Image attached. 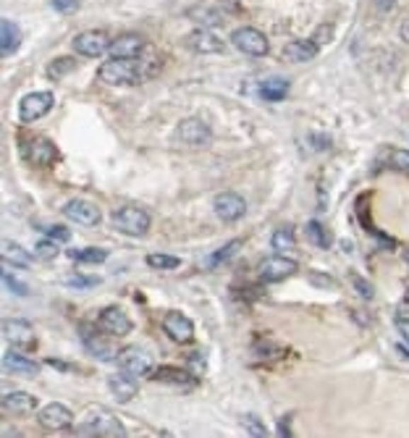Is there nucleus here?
<instances>
[{
    "instance_id": "5701e85b",
    "label": "nucleus",
    "mask_w": 409,
    "mask_h": 438,
    "mask_svg": "<svg viewBox=\"0 0 409 438\" xmlns=\"http://www.w3.org/2000/svg\"><path fill=\"white\" fill-rule=\"evenodd\" d=\"M187 45L192 50H197V53H223L226 50V45L215 35H210V32H195V35H189Z\"/></svg>"
},
{
    "instance_id": "f3484780",
    "label": "nucleus",
    "mask_w": 409,
    "mask_h": 438,
    "mask_svg": "<svg viewBox=\"0 0 409 438\" xmlns=\"http://www.w3.org/2000/svg\"><path fill=\"white\" fill-rule=\"evenodd\" d=\"M63 213L81 226H98L100 224V210L92 205V202H87V200H71V202H66Z\"/></svg>"
},
{
    "instance_id": "a19ab883",
    "label": "nucleus",
    "mask_w": 409,
    "mask_h": 438,
    "mask_svg": "<svg viewBox=\"0 0 409 438\" xmlns=\"http://www.w3.org/2000/svg\"><path fill=\"white\" fill-rule=\"evenodd\" d=\"M352 281H355V287H357V292H359V294L365 296V299H373V287H370V284H367L365 278H359V276H355V278H352Z\"/></svg>"
},
{
    "instance_id": "37998d69",
    "label": "nucleus",
    "mask_w": 409,
    "mask_h": 438,
    "mask_svg": "<svg viewBox=\"0 0 409 438\" xmlns=\"http://www.w3.org/2000/svg\"><path fill=\"white\" fill-rule=\"evenodd\" d=\"M396 328H399V333H401V339H404V344L409 347V321H396Z\"/></svg>"
},
{
    "instance_id": "ddd939ff",
    "label": "nucleus",
    "mask_w": 409,
    "mask_h": 438,
    "mask_svg": "<svg viewBox=\"0 0 409 438\" xmlns=\"http://www.w3.org/2000/svg\"><path fill=\"white\" fill-rule=\"evenodd\" d=\"M100 328L110 333V336H126L132 331V321H129V315L121 307H105L100 313Z\"/></svg>"
},
{
    "instance_id": "2f4dec72",
    "label": "nucleus",
    "mask_w": 409,
    "mask_h": 438,
    "mask_svg": "<svg viewBox=\"0 0 409 438\" xmlns=\"http://www.w3.org/2000/svg\"><path fill=\"white\" fill-rule=\"evenodd\" d=\"M144 263H147L150 268H158V270H173V268H178V263H181V260L173 258V255L152 252V255H147V258H144Z\"/></svg>"
},
{
    "instance_id": "f8f14e48",
    "label": "nucleus",
    "mask_w": 409,
    "mask_h": 438,
    "mask_svg": "<svg viewBox=\"0 0 409 438\" xmlns=\"http://www.w3.org/2000/svg\"><path fill=\"white\" fill-rule=\"evenodd\" d=\"M37 420H40V425L47 430H63V428H69L74 420V415L69 407H63V404L53 402V404H47L45 410H40V415H37Z\"/></svg>"
},
{
    "instance_id": "f03ea898",
    "label": "nucleus",
    "mask_w": 409,
    "mask_h": 438,
    "mask_svg": "<svg viewBox=\"0 0 409 438\" xmlns=\"http://www.w3.org/2000/svg\"><path fill=\"white\" fill-rule=\"evenodd\" d=\"M79 433H84V436L118 438V436H124L126 430H124V425L110 415V412L95 407V410H89L87 415H84V422L79 425Z\"/></svg>"
},
{
    "instance_id": "c85d7f7f",
    "label": "nucleus",
    "mask_w": 409,
    "mask_h": 438,
    "mask_svg": "<svg viewBox=\"0 0 409 438\" xmlns=\"http://www.w3.org/2000/svg\"><path fill=\"white\" fill-rule=\"evenodd\" d=\"M304 234H307V239H310L315 247H323V250H328L330 242H333V239H330V234L326 231V226H321L318 221H310V224H307V231Z\"/></svg>"
},
{
    "instance_id": "0eeeda50",
    "label": "nucleus",
    "mask_w": 409,
    "mask_h": 438,
    "mask_svg": "<svg viewBox=\"0 0 409 438\" xmlns=\"http://www.w3.org/2000/svg\"><path fill=\"white\" fill-rule=\"evenodd\" d=\"M116 362L121 370L132 373V376H147V373H152V357L142 347H124L116 355Z\"/></svg>"
},
{
    "instance_id": "aec40b11",
    "label": "nucleus",
    "mask_w": 409,
    "mask_h": 438,
    "mask_svg": "<svg viewBox=\"0 0 409 438\" xmlns=\"http://www.w3.org/2000/svg\"><path fill=\"white\" fill-rule=\"evenodd\" d=\"M134 378L137 376L126 373V370L113 373V376L108 378V386H110V393L116 396V402H129V399L137 396V381Z\"/></svg>"
},
{
    "instance_id": "9b49d317",
    "label": "nucleus",
    "mask_w": 409,
    "mask_h": 438,
    "mask_svg": "<svg viewBox=\"0 0 409 438\" xmlns=\"http://www.w3.org/2000/svg\"><path fill=\"white\" fill-rule=\"evenodd\" d=\"M215 213H218V218L221 221H239L241 215L247 213V202H244V197L236 195V192H221V195L215 197Z\"/></svg>"
},
{
    "instance_id": "6ab92c4d",
    "label": "nucleus",
    "mask_w": 409,
    "mask_h": 438,
    "mask_svg": "<svg viewBox=\"0 0 409 438\" xmlns=\"http://www.w3.org/2000/svg\"><path fill=\"white\" fill-rule=\"evenodd\" d=\"M321 45L315 40H294V42H286L284 47V58L289 63H307L318 55Z\"/></svg>"
},
{
    "instance_id": "58836bf2",
    "label": "nucleus",
    "mask_w": 409,
    "mask_h": 438,
    "mask_svg": "<svg viewBox=\"0 0 409 438\" xmlns=\"http://www.w3.org/2000/svg\"><path fill=\"white\" fill-rule=\"evenodd\" d=\"M241 422L247 425V430H249V433H252V436H267L265 425H263V422H260L258 417H249V415H247V417H244V420H241Z\"/></svg>"
},
{
    "instance_id": "39448f33",
    "label": "nucleus",
    "mask_w": 409,
    "mask_h": 438,
    "mask_svg": "<svg viewBox=\"0 0 409 438\" xmlns=\"http://www.w3.org/2000/svg\"><path fill=\"white\" fill-rule=\"evenodd\" d=\"M24 158H27L32 166L37 168H47V166H53L58 161V150H55V144L50 139H45V137H32L24 142Z\"/></svg>"
},
{
    "instance_id": "7c9ffc66",
    "label": "nucleus",
    "mask_w": 409,
    "mask_h": 438,
    "mask_svg": "<svg viewBox=\"0 0 409 438\" xmlns=\"http://www.w3.org/2000/svg\"><path fill=\"white\" fill-rule=\"evenodd\" d=\"M152 376L155 381H166V384H189L192 381L187 370H173V367H158Z\"/></svg>"
},
{
    "instance_id": "f257e3e1",
    "label": "nucleus",
    "mask_w": 409,
    "mask_h": 438,
    "mask_svg": "<svg viewBox=\"0 0 409 438\" xmlns=\"http://www.w3.org/2000/svg\"><path fill=\"white\" fill-rule=\"evenodd\" d=\"M98 79L103 84H113V87H129V84H139L142 71H139L137 58H110L100 66Z\"/></svg>"
},
{
    "instance_id": "7ed1b4c3",
    "label": "nucleus",
    "mask_w": 409,
    "mask_h": 438,
    "mask_svg": "<svg viewBox=\"0 0 409 438\" xmlns=\"http://www.w3.org/2000/svg\"><path fill=\"white\" fill-rule=\"evenodd\" d=\"M113 226H116L121 234H129V236H142L150 229V215L144 213L142 207H121L113 213Z\"/></svg>"
},
{
    "instance_id": "412c9836",
    "label": "nucleus",
    "mask_w": 409,
    "mask_h": 438,
    "mask_svg": "<svg viewBox=\"0 0 409 438\" xmlns=\"http://www.w3.org/2000/svg\"><path fill=\"white\" fill-rule=\"evenodd\" d=\"M21 45V29L11 21V18H3L0 21V55H13Z\"/></svg>"
},
{
    "instance_id": "72a5a7b5",
    "label": "nucleus",
    "mask_w": 409,
    "mask_h": 438,
    "mask_svg": "<svg viewBox=\"0 0 409 438\" xmlns=\"http://www.w3.org/2000/svg\"><path fill=\"white\" fill-rule=\"evenodd\" d=\"M241 247V242H231V244H226V247H223V250H218V255H213V258L207 260V265H221L223 260H229L234 255V252L239 250Z\"/></svg>"
},
{
    "instance_id": "9d476101",
    "label": "nucleus",
    "mask_w": 409,
    "mask_h": 438,
    "mask_svg": "<svg viewBox=\"0 0 409 438\" xmlns=\"http://www.w3.org/2000/svg\"><path fill=\"white\" fill-rule=\"evenodd\" d=\"M296 268H299V265H296L294 260L273 255V258H265L260 263L258 276L263 278V281H267V284H273V281H284V278H289L292 273H296Z\"/></svg>"
},
{
    "instance_id": "a18cd8bd",
    "label": "nucleus",
    "mask_w": 409,
    "mask_h": 438,
    "mask_svg": "<svg viewBox=\"0 0 409 438\" xmlns=\"http://www.w3.org/2000/svg\"><path fill=\"white\" fill-rule=\"evenodd\" d=\"M399 37H401V40H404V42H409V18H407V21H401Z\"/></svg>"
},
{
    "instance_id": "79ce46f5",
    "label": "nucleus",
    "mask_w": 409,
    "mask_h": 438,
    "mask_svg": "<svg viewBox=\"0 0 409 438\" xmlns=\"http://www.w3.org/2000/svg\"><path fill=\"white\" fill-rule=\"evenodd\" d=\"M310 142L315 144V150H328V144H330V137H326V134H312L310 137Z\"/></svg>"
},
{
    "instance_id": "393cba45",
    "label": "nucleus",
    "mask_w": 409,
    "mask_h": 438,
    "mask_svg": "<svg viewBox=\"0 0 409 438\" xmlns=\"http://www.w3.org/2000/svg\"><path fill=\"white\" fill-rule=\"evenodd\" d=\"M258 95L267 103H278L289 95V79H267L258 87Z\"/></svg>"
},
{
    "instance_id": "c9c22d12",
    "label": "nucleus",
    "mask_w": 409,
    "mask_h": 438,
    "mask_svg": "<svg viewBox=\"0 0 409 438\" xmlns=\"http://www.w3.org/2000/svg\"><path fill=\"white\" fill-rule=\"evenodd\" d=\"M50 6L58 13H74V11L79 8V0H50Z\"/></svg>"
},
{
    "instance_id": "cd10ccee",
    "label": "nucleus",
    "mask_w": 409,
    "mask_h": 438,
    "mask_svg": "<svg viewBox=\"0 0 409 438\" xmlns=\"http://www.w3.org/2000/svg\"><path fill=\"white\" fill-rule=\"evenodd\" d=\"M76 263H89V265H98V263H105L108 252L103 247H87V250H69Z\"/></svg>"
},
{
    "instance_id": "bb28decb",
    "label": "nucleus",
    "mask_w": 409,
    "mask_h": 438,
    "mask_svg": "<svg viewBox=\"0 0 409 438\" xmlns=\"http://www.w3.org/2000/svg\"><path fill=\"white\" fill-rule=\"evenodd\" d=\"M189 16L204 24V27H218V24H223L226 13L221 8H215V6H197V8L189 11Z\"/></svg>"
},
{
    "instance_id": "6e6552de",
    "label": "nucleus",
    "mask_w": 409,
    "mask_h": 438,
    "mask_svg": "<svg viewBox=\"0 0 409 438\" xmlns=\"http://www.w3.org/2000/svg\"><path fill=\"white\" fill-rule=\"evenodd\" d=\"M176 139L181 144H189V147H202V144H207L213 139V132L200 118H184L176 129Z\"/></svg>"
},
{
    "instance_id": "2eb2a0df",
    "label": "nucleus",
    "mask_w": 409,
    "mask_h": 438,
    "mask_svg": "<svg viewBox=\"0 0 409 438\" xmlns=\"http://www.w3.org/2000/svg\"><path fill=\"white\" fill-rule=\"evenodd\" d=\"M3 336L13 347H32L35 344V328L27 321H18V318H11V321L3 323Z\"/></svg>"
},
{
    "instance_id": "b1692460",
    "label": "nucleus",
    "mask_w": 409,
    "mask_h": 438,
    "mask_svg": "<svg viewBox=\"0 0 409 438\" xmlns=\"http://www.w3.org/2000/svg\"><path fill=\"white\" fill-rule=\"evenodd\" d=\"M37 407V399L27 391H11L3 396V410L8 412H29Z\"/></svg>"
},
{
    "instance_id": "423d86ee",
    "label": "nucleus",
    "mask_w": 409,
    "mask_h": 438,
    "mask_svg": "<svg viewBox=\"0 0 409 438\" xmlns=\"http://www.w3.org/2000/svg\"><path fill=\"white\" fill-rule=\"evenodd\" d=\"M231 42L239 47L241 53L255 55V58H263V55H267V50H270V45H267V37L263 35V32H258L255 27L236 29V32L231 35Z\"/></svg>"
},
{
    "instance_id": "ea45409f",
    "label": "nucleus",
    "mask_w": 409,
    "mask_h": 438,
    "mask_svg": "<svg viewBox=\"0 0 409 438\" xmlns=\"http://www.w3.org/2000/svg\"><path fill=\"white\" fill-rule=\"evenodd\" d=\"M391 166L393 168H407L409 171V152L407 150H393L391 152Z\"/></svg>"
},
{
    "instance_id": "f704fd0d",
    "label": "nucleus",
    "mask_w": 409,
    "mask_h": 438,
    "mask_svg": "<svg viewBox=\"0 0 409 438\" xmlns=\"http://www.w3.org/2000/svg\"><path fill=\"white\" fill-rule=\"evenodd\" d=\"M45 234H47L50 239H58V242H69V239H71L69 229H63V226H45Z\"/></svg>"
},
{
    "instance_id": "1a4fd4ad",
    "label": "nucleus",
    "mask_w": 409,
    "mask_h": 438,
    "mask_svg": "<svg viewBox=\"0 0 409 438\" xmlns=\"http://www.w3.org/2000/svg\"><path fill=\"white\" fill-rule=\"evenodd\" d=\"M55 98L53 92H32L27 98L21 100V105H18V118L24 121V124H32L37 118H42L50 108H53Z\"/></svg>"
},
{
    "instance_id": "dca6fc26",
    "label": "nucleus",
    "mask_w": 409,
    "mask_h": 438,
    "mask_svg": "<svg viewBox=\"0 0 409 438\" xmlns=\"http://www.w3.org/2000/svg\"><path fill=\"white\" fill-rule=\"evenodd\" d=\"M79 333H81V344L95 355L98 359H103V362H108V359H116L113 357V347H110V333L108 336H100L98 331H92V328H87V325H81L79 328Z\"/></svg>"
},
{
    "instance_id": "a211bd4d",
    "label": "nucleus",
    "mask_w": 409,
    "mask_h": 438,
    "mask_svg": "<svg viewBox=\"0 0 409 438\" xmlns=\"http://www.w3.org/2000/svg\"><path fill=\"white\" fill-rule=\"evenodd\" d=\"M144 45L147 42L142 35H121L110 42V58H139Z\"/></svg>"
},
{
    "instance_id": "4c0bfd02",
    "label": "nucleus",
    "mask_w": 409,
    "mask_h": 438,
    "mask_svg": "<svg viewBox=\"0 0 409 438\" xmlns=\"http://www.w3.org/2000/svg\"><path fill=\"white\" fill-rule=\"evenodd\" d=\"M35 252H37V258H42V260H53L55 255H58V250H55L53 242H40L35 247Z\"/></svg>"
},
{
    "instance_id": "e433bc0d",
    "label": "nucleus",
    "mask_w": 409,
    "mask_h": 438,
    "mask_svg": "<svg viewBox=\"0 0 409 438\" xmlns=\"http://www.w3.org/2000/svg\"><path fill=\"white\" fill-rule=\"evenodd\" d=\"M3 284H6V287H8L16 296H27L29 294V289L24 287V284H18L16 278H11L8 273H3Z\"/></svg>"
},
{
    "instance_id": "c03bdc74",
    "label": "nucleus",
    "mask_w": 409,
    "mask_h": 438,
    "mask_svg": "<svg viewBox=\"0 0 409 438\" xmlns=\"http://www.w3.org/2000/svg\"><path fill=\"white\" fill-rule=\"evenodd\" d=\"M373 3H375V8L383 11V13H386V11H391L393 6H396V0H373Z\"/></svg>"
},
{
    "instance_id": "473e14b6",
    "label": "nucleus",
    "mask_w": 409,
    "mask_h": 438,
    "mask_svg": "<svg viewBox=\"0 0 409 438\" xmlns=\"http://www.w3.org/2000/svg\"><path fill=\"white\" fill-rule=\"evenodd\" d=\"M74 66H76V61H74V58H58V61H53L50 66H47V76L58 79V76H63V74L74 71Z\"/></svg>"
},
{
    "instance_id": "c756f323",
    "label": "nucleus",
    "mask_w": 409,
    "mask_h": 438,
    "mask_svg": "<svg viewBox=\"0 0 409 438\" xmlns=\"http://www.w3.org/2000/svg\"><path fill=\"white\" fill-rule=\"evenodd\" d=\"M270 244H273V250L276 252H289L294 247V229L292 226H281L273 231L270 236Z\"/></svg>"
},
{
    "instance_id": "4be33fe9",
    "label": "nucleus",
    "mask_w": 409,
    "mask_h": 438,
    "mask_svg": "<svg viewBox=\"0 0 409 438\" xmlns=\"http://www.w3.org/2000/svg\"><path fill=\"white\" fill-rule=\"evenodd\" d=\"M3 367L11 370V373H21V376H37L40 373V365L35 359H29L27 355H21V352H6L3 355Z\"/></svg>"
},
{
    "instance_id": "a878e982",
    "label": "nucleus",
    "mask_w": 409,
    "mask_h": 438,
    "mask_svg": "<svg viewBox=\"0 0 409 438\" xmlns=\"http://www.w3.org/2000/svg\"><path fill=\"white\" fill-rule=\"evenodd\" d=\"M3 260L6 263H11V265H18V268H27V265H32V255H29L21 244L16 242H3Z\"/></svg>"
},
{
    "instance_id": "4468645a",
    "label": "nucleus",
    "mask_w": 409,
    "mask_h": 438,
    "mask_svg": "<svg viewBox=\"0 0 409 438\" xmlns=\"http://www.w3.org/2000/svg\"><path fill=\"white\" fill-rule=\"evenodd\" d=\"M163 331L168 333L176 344H187V341H192V336H195V323L189 321L187 315L171 313V315H166V321H163Z\"/></svg>"
},
{
    "instance_id": "20e7f679",
    "label": "nucleus",
    "mask_w": 409,
    "mask_h": 438,
    "mask_svg": "<svg viewBox=\"0 0 409 438\" xmlns=\"http://www.w3.org/2000/svg\"><path fill=\"white\" fill-rule=\"evenodd\" d=\"M74 50L87 58H98V55L110 50V37L103 29H87L74 37Z\"/></svg>"
}]
</instances>
